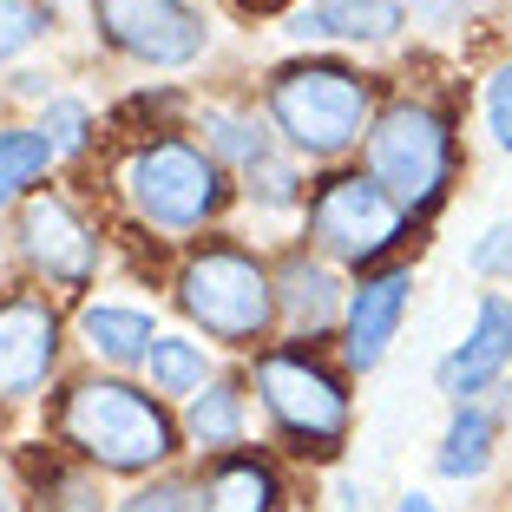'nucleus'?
Returning a JSON list of instances; mask_svg holds the SVG:
<instances>
[{
	"label": "nucleus",
	"instance_id": "393cba45",
	"mask_svg": "<svg viewBox=\"0 0 512 512\" xmlns=\"http://www.w3.org/2000/svg\"><path fill=\"white\" fill-rule=\"evenodd\" d=\"M112 512H197V467H171V473L125 486L112 499Z\"/></svg>",
	"mask_w": 512,
	"mask_h": 512
},
{
	"label": "nucleus",
	"instance_id": "2eb2a0df",
	"mask_svg": "<svg viewBox=\"0 0 512 512\" xmlns=\"http://www.w3.org/2000/svg\"><path fill=\"white\" fill-rule=\"evenodd\" d=\"M197 512H289V473L270 447L197 460Z\"/></svg>",
	"mask_w": 512,
	"mask_h": 512
},
{
	"label": "nucleus",
	"instance_id": "f3484780",
	"mask_svg": "<svg viewBox=\"0 0 512 512\" xmlns=\"http://www.w3.org/2000/svg\"><path fill=\"white\" fill-rule=\"evenodd\" d=\"M73 335L106 375H138V362L151 355V342L165 329H158V316L138 309V302H79Z\"/></svg>",
	"mask_w": 512,
	"mask_h": 512
},
{
	"label": "nucleus",
	"instance_id": "39448f33",
	"mask_svg": "<svg viewBox=\"0 0 512 512\" xmlns=\"http://www.w3.org/2000/svg\"><path fill=\"white\" fill-rule=\"evenodd\" d=\"M119 197L138 230L158 243H197L217 217L237 204V178L184 132L138 138L119 158Z\"/></svg>",
	"mask_w": 512,
	"mask_h": 512
},
{
	"label": "nucleus",
	"instance_id": "7ed1b4c3",
	"mask_svg": "<svg viewBox=\"0 0 512 512\" xmlns=\"http://www.w3.org/2000/svg\"><path fill=\"white\" fill-rule=\"evenodd\" d=\"M171 302H178L184 329L204 348H230V355L250 362L256 348L276 342V270H270V256L224 237V230L184 243L178 270H171Z\"/></svg>",
	"mask_w": 512,
	"mask_h": 512
},
{
	"label": "nucleus",
	"instance_id": "7c9ffc66",
	"mask_svg": "<svg viewBox=\"0 0 512 512\" xmlns=\"http://www.w3.org/2000/svg\"><path fill=\"white\" fill-rule=\"evenodd\" d=\"M0 512H14V493H7V486H0Z\"/></svg>",
	"mask_w": 512,
	"mask_h": 512
},
{
	"label": "nucleus",
	"instance_id": "6e6552de",
	"mask_svg": "<svg viewBox=\"0 0 512 512\" xmlns=\"http://www.w3.org/2000/svg\"><path fill=\"white\" fill-rule=\"evenodd\" d=\"M14 256L27 270L33 289L46 296H86L106 270V237L86 217L73 191L60 184H40L27 204H14Z\"/></svg>",
	"mask_w": 512,
	"mask_h": 512
},
{
	"label": "nucleus",
	"instance_id": "412c9836",
	"mask_svg": "<svg viewBox=\"0 0 512 512\" xmlns=\"http://www.w3.org/2000/svg\"><path fill=\"white\" fill-rule=\"evenodd\" d=\"M211 375H217V355L197 342L191 329H165L158 342H151V355L138 362V381H145V388L158 394L165 407L171 401H191V394L204 388Z\"/></svg>",
	"mask_w": 512,
	"mask_h": 512
},
{
	"label": "nucleus",
	"instance_id": "4468645a",
	"mask_svg": "<svg viewBox=\"0 0 512 512\" xmlns=\"http://www.w3.org/2000/svg\"><path fill=\"white\" fill-rule=\"evenodd\" d=\"M407 33V0H289V46H394Z\"/></svg>",
	"mask_w": 512,
	"mask_h": 512
},
{
	"label": "nucleus",
	"instance_id": "0eeeda50",
	"mask_svg": "<svg viewBox=\"0 0 512 512\" xmlns=\"http://www.w3.org/2000/svg\"><path fill=\"white\" fill-rule=\"evenodd\" d=\"M401 237H414V224L362 165L322 171L309 184V197H302V243L335 270H362V276L381 270L401 250Z\"/></svg>",
	"mask_w": 512,
	"mask_h": 512
},
{
	"label": "nucleus",
	"instance_id": "aec40b11",
	"mask_svg": "<svg viewBox=\"0 0 512 512\" xmlns=\"http://www.w3.org/2000/svg\"><path fill=\"white\" fill-rule=\"evenodd\" d=\"M27 512H112V493L92 467L66 460L60 447H46L27 467Z\"/></svg>",
	"mask_w": 512,
	"mask_h": 512
},
{
	"label": "nucleus",
	"instance_id": "6ab92c4d",
	"mask_svg": "<svg viewBox=\"0 0 512 512\" xmlns=\"http://www.w3.org/2000/svg\"><path fill=\"white\" fill-rule=\"evenodd\" d=\"M191 132H204L197 145L211 151L217 165L230 171V178H243L250 165H263V158H276V132L263 125V112H237V106H197Z\"/></svg>",
	"mask_w": 512,
	"mask_h": 512
},
{
	"label": "nucleus",
	"instance_id": "5701e85b",
	"mask_svg": "<svg viewBox=\"0 0 512 512\" xmlns=\"http://www.w3.org/2000/svg\"><path fill=\"white\" fill-rule=\"evenodd\" d=\"M33 132L53 145V158H92V145H99V119L73 92H53L40 106V119H33Z\"/></svg>",
	"mask_w": 512,
	"mask_h": 512
},
{
	"label": "nucleus",
	"instance_id": "bb28decb",
	"mask_svg": "<svg viewBox=\"0 0 512 512\" xmlns=\"http://www.w3.org/2000/svg\"><path fill=\"white\" fill-rule=\"evenodd\" d=\"M467 270L480 276V283H512V211L493 217V224L467 243Z\"/></svg>",
	"mask_w": 512,
	"mask_h": 512
},
{
	"label": "nucleus",
	"instance_id": "a211bd4d",
	"mask_svg": "<svg viewBox=\"0 0 512 512\" xmlns=\"http://www.w3.org/2000/svg\"><path fill=\"white\" fill-rule=\"evenodd\" d=\"M493 460H499V407H486V401L453 407L447 427H440V447H434V473L453 486H473L493 473Z\"/></svg>",
	"mask_w": 512,
	"mask_h": 512
},
{
	"label": "nucleus",
	"instance_id": "a878e982",
	"mask_svg": "<svg viewBox=\"0 0 512 512\" xmlns=\"http://www.w3.org/2000/svg\"><path fill=\"white\" fill-rule=\"evenodd\" d=\"M46 33H53V0H0V66H14Z\"/></svg>",
	"mask_w": 512,
	"mask_h": 512
},
{
	"label": "nucleus",
	"instance_id": "dca6fc26",
	"mask_svg": "<svg viewBox=\"0 0 512 512\" xmlns=\"http://www.w3.org/2000/svg\"><path fill=\"white\" fill-rule=\"evenodd\" d=\"M250 381H243V368H217L204 388L184 401L178 427H184V453L191 460H217V453H237L250 447Z\"/></svg>",
	"mask_w": 512,
	"mask_h": 512
},
{
	"label": "nucleus",
	"instance_id": "9d476101",
	"mask_svg": "<svg viewBox=\"0 0 512 512\" xmlns=\"http://www.w3.org/2000/svg\"><path fill=\"white\" fill-rule=\"evenodd\" d=\"M92 33L145 73H184L211 53V20L191 0H92Z\"/></svg>",
	"mask_w": 512,
	"mask_h": 512
},
{
	"label": "nucleus",
	"instance_id": "20e7f679",
	"mask_svg": "<svg viewBox=\"0 0 512 512\" xmlns=\"http://www.w3.org/2000/svg\"><path fill=\"white\" fill-rule=\"evenodd\" d=\"M250 401L263 407L270 434L296 460H335L355 434V394H348V368H335L316 342H289L276 335L270 348H256L243 362Z\"/></svg>",
	"mask_w": 512,
	"mask_h": 512
},
{
	"label": "nucleus",
	"instance_id": "c756f323",
	"mask_svg": "<svg viewBox=\"0 0 512 512\" xmlns=\"http://www.w3.org/2000/svg\"><path fill=\"white\" fill-rule=\"evenodd\" d=\"M388 512H447V506H440L434 493H401V499H394Z\"/></svg>",
	"mask_w": 512,
	"mask_h": 512
},
{
	"label": "nucleus",
	"instance_id": "f03ea898",
	"mask_svg": "<svg viewBox=\"0 0 512 512\" xmlns=\"http://www.w3.org/2000/svg\"><path fill=\"white\" fill-rule=\"evenodd\" d=\"M381 112V79L342 53H289L263 79V125L296 165H355Z\"/></svg>",
	"mask_w": 512,
	"mask_h": 512
},
{
	"label": "nucleus",
	"instance_id": "b1692460",
	"mask_svg": "<svg viewBox=\"0 0 512 512\" xmlns=\"http://www.w3.org/2000/svg\"><path fill=\"white\" fill-rule=\"evenodd\" d=\"M237 197L256 204V211H296L302 197H309V178H302V165L289 151H276V158H263V165H250L237 178Z\"/></svg>",
	"mask_w": 512,
	"mask_h": 512
},
{
	"label": "nucleus",
	"instance_id": "c85d7f7f",
	"mask_svg": "<svg viewBox=\"0 0 512 512\" xmlns=\"http://www.w3.org/2000/svg\"><path fill=\"white\" fill-rule=\"evenodd\" d=\"M407 20L427 33H453L467 27V0H407Z\"/></svg>",
	"mask_w": 512,
	"mask_h": 512
},
{
	"label": "nucleus",
	"instance_id": "4be33fe9",
	"mask_svg": "<svg viewBox=\"0 0 512 512\" xmlns=\"http://www.w3.org/2000/svg\"><path fill=\"white\" fill-rule=\"evenodd\" d=\"M53 145H46L33 125H0V211H14L53 178Z\"/></svg>",
	"mask_w": 512,
	"mask_h": 512
},
{
	"label": "nucleus",
	"instance_id": "1a4fd4ad",
	"mask_svg": "<svg viewBox=\"0 0 512 512\" xmlns=\"http://www.w3.org/2000/svg\"><path fill=\"white\" fill-rule=\"evenodd\" d=\"M66 335H73V322H66L60 296H46L33 283L0 289V414L33 407L60 381Z\"/></svg>",
	"mask_w": 512,
	"mask_h": 512
},
{
	"label": "nucleus",
	"instance_id": "ddd939ff",
	"mask_svg": "<svg viewBox=\"0 0 512 512\" xmlns=\"http://www.w3.org/2000/svg\"><path fill=\"white\" fill-rule=\"evenodd\" d=\"M276 270V335L289 342H316V335H342V309H348V283L335 263H322L309 243L270 256Z\"/></svg>",
	"mask_w": 512,
	"mask_h": 512
},
{
	"label": "nucleus",
	"instance_id": "f257e3e1",
	"mask_svg": "<svg viewBox=\"0 0 512 512\" xmlns=\"http://www.w3.org/2000/svg\"><path fill=\"white\" fill-rule=\"evenodd\" d=\"M46 434L66 460L92 467L99 480H151L184 467V427L138 375H66L46 407Z\"/></svg>",
	"mask_w": 512,
	"mask_h": 512
},
{
	"label": "nucleus",
	"instance_id": "9b49d317",
	"mask_svg": "<svg viewBox=\"0 0 512 512\" xmlns=\"http://www.w3.org/2000/svg\"><path fill=\"white\" fill-rule=\"evenodd\" d=\"M506 368H512V296L486 289V296L473 302L467 335L434 362V388L447 394L453 407H467V401H486V394L506 381Z\"/></svg>",
	"mask_w": 512,
	"mask_h": 512
},
{
	"label": "nucleus",
	"instance_id": "cd10ccee",
	"mask_svg": "<svg viewBox=\"0 0 512 512\" xmlns=\"http://www.w3.org/2000/svg\"><path fill=\"white\" fill-rule=\"evenodd\" d=\"M480 119H486V132H493V145L512 158V53L486 73V86H480Z\"/></svg>",
	"mask_w": 512,
	"mask_h": 512
},
{
	"label": "nucleus",
	"instance_id": "f8f14e48",
	"mask_svg": "<svg viewBox=\"0 0 512 512\" xmlns=\"http://www.w3.org/2000/svg\"><path fill=\"white\" fill-rule=\"evenodd\" d=\"M407 309H414V270L407 263L368 270L362 283L348 289V309H342V368L348 375H375L388 362V348L407 329Z\"/></svg>",
	"mask_w": 512,
	"mask_h": 512
},
{
	"label": "nucleus",
	"instance_id": "423d86ee",
	"mask_svg": "<svg viewBox=\"0 0 512 512\" xmlns=\"http://www.w3.org/2000/svg\"><path fill=\"white\" fill-rule=\"evenodd\" d=\"M362 171L381 191L401 204L407 224H427L453 197L460 178V132H453V112L427 92H394L381 99L375 125L362 138Z\"/></svg>",
	"mask_w": 512,
	"mask_h": 512
}]
</instances>
